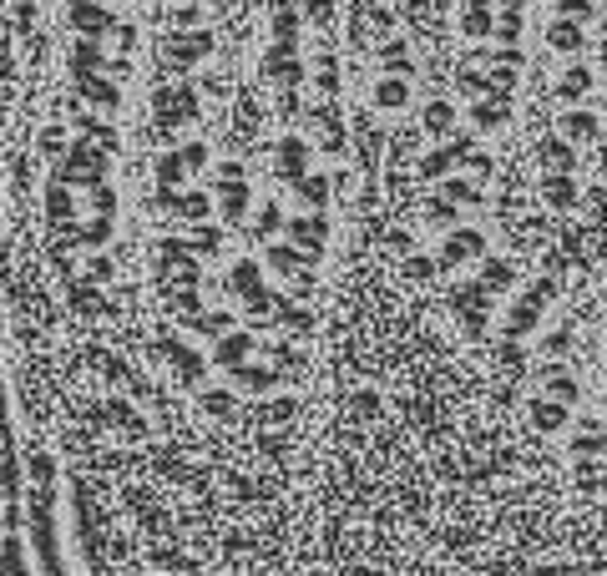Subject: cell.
Listing matches in <instances>:
<instances>
[{
    "mask_svg": "<svg viewBox=\"0 0 607 576\" xmlns=\"http://www.w3.org/2000/svg\"><path fill=\"white\" fill-rule=\"evenodd\" d=\"M587 92H592V66H572V71L557 81V96H562V101H582Z\"/></svg>",
    "mask_w": 607,
    "mask_h": 576,
    "instance_id": "obj_26",
    "label": "cell"
},
{
    "mask_svg": "<svg viewBox=\"0 0 607 576\" xmlns=\"http://www.w3.org/2000/svg\"><path fill=\"white\" fill-rule=\"evenodd\" d=\"M471 126L476 132H496V126H506V92H486L471 101Z\"/></svg>",
    "mask_w": 607,
    "mask_h": 576,
    "instance_id": "obj_7",
    "label": "cell"
},
{
    "mask_svg": "<svg viewBox=\"0 0 607 576\" xmlns=\"http://www.w3.org/2000/svg\"><path fill=\"white\" fill-rule=\"evenodd\" d=\"M86 273H92V279H111V264H107V258H92V264H86Z\"/></svg>",
    "mask_w": 607,
    "mask_h": 576,
    "instance_id": "obj_52",
    "label": "cell"
},
{
    "mask_svg": "<svg viewBox=\"0 0 607 576\" xmlns=\"http://www.w3.org/2000/svg\"><path fill=\"white\" fill-rule=\"evenodd\" d=\"M107 238H111V213H96L86 223V243H107Z\"/></svg>",
    "mask_w": 607,
    "mask_h": 576,
    "instance_id": "obj_42",
    "label": "cell"
},
{
    "mask_svg": "<svg viewBox=\"0 0 607 576\" xmlns=\"http://www.w3.org/2000/svg\"><path fill=\"white\" fill-rule=\"evenodd\" d=\"M289 238H294L299 248L319 253V248H324V238H329V223H324V213L314 207L309 218H294V223H289Z\"/></svg>",
    "mask_w": 607,
    "mask_h": 576,
    "instance_id": "obj_10",
    "label": "cell"
},
{
    "mask_svg": "<svg viewBox=\"0 0 607 576\" xmlns=\"http://www.w3.org/2000/svg\"><path fill=\"white\" fill-rule=\"evenodd\" d=\"M299 11H289V5H279V16H274V36H279V41H294L299 36Z\"/></svg>",
    "mask_w": 607,
    "mask_h": 576,
    "instance_id": "obj_36",
    "label": "cell"
},
{
    "mask_svg": "<svg viewBox=\"0 0 607 576\" xmlns=\"http://www.w3.org/2000/svg\"><path fill=\"white\" fill-rule=\"evenodd\" d=\"M81 96L92 101V107H102V111H117V81H102V77H81Z\"/></svg>",
    "mask_w": 607,
    "mask_h": 576,
    "instance_id": "obj_25",
    "label": "cell"
},
{
    "mask_svg": "<svg viewBox=\"0 0 607 576\" xmlns=\"http://www.w3.org/2000/svg\"><path fill=\"white\" fill-rule=\"evenodd\" d=\"M421 122H425V137H446V132L455 126V107L446 101V96H431L425 111H421Z\"/></svg>",
    "mask_w": 607,
    "mask_h": 576,
    "instance_id": "obj_17",
    "label": "cell"
},
{
    "mask_svg": "<svg viewBox=\"0 0 607 576\" xmlns=\"http://www.w3.org/2000/svg\"><path fill=\"white\" fill-rule=\"evenodd\" d=\"M374 107H380V111H405V107H410V81H405L400 71L380 77V86H374Z\"/></svg>",
    "mask_w": 607,
    "mask_h": 576,
    "instance_id": "obj_12",
    "label": "cell"
},
{
    "mask_svg": "<svg viewBox=\"0 0 607 576\" xmlns=\"http://www.w3.org/2000/svg\"><path fill=\"white\" fill-rule=\"evenodd\" d=\"M542 203L557 207V213L577 203V177H572V172H546V177H542Z\"/></svg>",
    "mask_w": 607,
    "mask_h": 576,
    "instance_id": "obj_11",
    "label": "cell"
},
{
    "mask_svg": "<svg viewBox=\"0 0 607 576\" xmlns=\"http://www.w3.org/2000/svg\"><path fill=\"white\" fill-rule=\"evenodd\" d=\"M218 207H223V218L234 223L249 213V183L243 177H234V183H218Z\"/></svg>",
    "mask_w": 607,
    "mask_h": 576,
    "instance_id": "obj_20",
    "label": "cell"
},
{
    "mask_svg": "<svg viewBox=\"0 0 607 576\" xmlns=\"http://www.w3.org/2000/svg\"><path fill=\"white\" fill-rule=\"evenodd\" d=\"M264 264L279 273V279H294L299 268H304V248L299 243H274V248L264 253Z\"/></svg>",
    "mask_w": 607,
    "mask_h": 576,
    "instance_id": "obj_19",
    "label": "cell"
},
{
    "mask_svg": "<svg viewBox=\"0 0 607 576\" xmlns=\"http://www.w3.org/2000/svg\"><path fill=\"white\" fill-rule=\"evenodd\" d=\"M234 177H243V162H223V167H218V183H234Z\"/></svg>",
    "mask_w": 607,
    "mask_h": 576,
    "instance_id": "obj_51",
    "label": "cell"
},
{
    "mask_svg": "<svg viewBox=\"0 0 607 576\" xmlns=\"http://www.w3.org/2000/svg\"><path fill=\"white\" fill-rule=\"evenodd\" d=\"M562 137H572V142L597 137V117H592V111H567V117H562Z\"/></svg>",
    "mask_w": 607,
    "mask_h": 576,
    "instance_id": "obj_31",
    "label": "cell"
},
{
    "mask_svg": "<svg viewBox=\"0 0 607 576\" xmlns=\"http://www.w3.org/2000/svg\"><path fill=\"white\" fill-rule=\"evenodd\" d=\"M218 243H223V238H218V228H202L193 248H198V253H213V248H218Z\"/></svg>",
    "mask_w": 607,
    "mask_h": 576,
    "instance_id": "obj_50",
    "label": "cell"
},
{
    "mask_svg": "<svg viewBox=\"0 0 607 576\" xmlns=\"http://www.w3.org/2000/svg\"><path fill=\"white\" fill-rule=\"evenodd\" d=\"M496 36L516 46V41H521V11H506V16L496 20Z\"/></svg>",
    "mask_w": 607,
    "mask_h": 576,
    "instance_id": "obj_40",
    "label": "cell"
},
{
    "mask_svg": "<svg viewBox=\"0 0 607 576\" xmlns=\"http://www.w3.org/2000/svg\"><path fill=\"white\" fill-rule=\"evenodd\" d=\"M294 192H299V203H309V207H324L329 203V177H294Z\"/></svg>",
    "mask_w": 607,
    "mask_h": 576,
    "instance_id": "obj_29",
    "label": "cell"
},
{
    "mask_svg": "<svg viewBox=\"0 0 607 576\" xmlns=\"http://www.w3.org/2000/svg\"><path fill=\"white\" fill-rule=\"evenodd\" d=\"M234 288H243V294L258 288V264H253V258H243V264L234 268Z\"/></svg>",
    "mask_w": 607,
    "mask_h": 576,
    "instance_id": "obj_38",
    "label": "cell"
},
{
    "mask_svg": "<svg viewBox=\"0 0 607 576\" xmlns=\"http://www.w3.org/2000/svg\"><path fill=\"white\" fill-rule=\"evenodd\" d=\"M31 475H36V485H51V481H56V466H51V455H31Z\"/></svg>",
    "mask_w": 607,
    "mask_h": 576,
    "instance_id": "obj_43",
    "label": "cell"
},
{
    "mask_svg": "<svg viewBox=\"0 0 607 576\" xmlns=\"http://www.w3.org/2000/svg\"><path fill=\"white\" fill-rule=\"evenodd\" d=\"M491 288H486V283H471V288H455V313H461V319H466V329L471 334H481L486 329V309H491Z\"/></svg>",
    "mask_w": 607,
    "mask_h": 576,
    "instance_id": "obj_5",
    "label": "cell"
},
{
    "mask_svg": "<svg viewBox=\"0 0 607 576\" xmlns=\"http://www.w3.org/2000/svg\"><path fill=\"white\" fill-rule=\"evenodd\" d=\"M279 167H283V177L294 183V177H304V167H309V142L304 137H283L279 142Z\"/></svg>",
    "mask_w": 607,
    "mask_h": 576,
    "instance_id": "obj_18",
    "label": "cell"
},
{
    "mask_svg": "<svg viewBox=\"0 0 607 576\" xmlns=\"http://www.w3.org/2000/svg\"><path fill=\"white\" fill-rule=\"evenodd\" d=\"M380 56H385V66H390V71H400V77H410V46H405V41H385V46H380Z\"/></svg>",
    "mask_w": 607,
    "mask_h": 576,
    "instance_id": "obj_32",
    "label": "cell"
},
{
    "mask_svg": "<svg viewBox=\"0 0 607 576\" xmlns=\"http://www.w3.org/2000/svg\"><path fill=\"white\" fill-rule=\"evenodd\" d=\"M253 354V334H223L218 344H213V359H218L223 369H238V364H249Z\"/></svg>",
    "mask_w": 607,
    "mask_h": 576,
    "instance_id": "obj_14",
    "label": "cell"
},
{
    "mask_svg": "<svg viewBox=\"0 0 607 576\" xmlns=\"http://www.w3.org/2000/svg\"><path fill=\"white\" fill-rule=\"evenodd\" d=\"M461 167H471V172H476V177H486V172H491V157H486V152H476V147H471V152H466V162H461Z\"/></svg>",
    "mask_w": 607,
    "mask_h": 576,
    "instance_id": "obj_49",
    "label": "cell"
},
{
    "mask_svg": "<svg viewBox=\"0 0 607 576\" xmlns=\"http://www.w3.org/2000/svg\"><path fill=\"white\" fill-rule=\"evenodd\" d=\"M172 213H177L183 223H208L213 198H208V192H183V198H172Z\"/></svg>",
    "mask_w": 607,
    "mask_h": 576,
    "instance_id": "obj_24",
    "label": "cell"
},
{
    "mask_svg": "<svg viewBox=\"0 0 607 576\" xmlns=\"http://www.w3.org/2000/svg\"><path fill=\"white\" fill-rule=\"evenodd\" d=\"M537 162L542 172H572V137H546L537 147Z\"/></svg>",
    "mask_w": 607,
    "mask_h": 576,
    "instance_id": "obj_15",
    "label": "cell"
},
{
    "mask_svg": "<svg viewBox=\"0 0 607 576\" xmlns=\"http://www.w3.org/2000/svg\"><path fill=\"white\" fill-rule=\"evenodd\" d=\"M557 16H572V20H587V16H592V0H557Z\"/></svg>",
    "mask_w": 607,
    "mask_h": 576,
    "instance_id": "obj_45",
    "label": "cell"
},
{
    "mask_svg": "<svg viewBox=\"0 0 607 576\" xmlns=\"http://www.w3.org/2000/svg\"><path fill=\"white\" fill-rule=\"evenodd\" d=\"M41 152L46 157L66 152V126H46V132H41Z\"/></svg>",
    "mask_w": 607,
    "mask_h": 576,
    "instance_id": "obj_41",
    "label": "cell"
},
{
    "mask_svg": "<svg viewBox=\"0 0 607 576\" xmlns=\"http://www.w3.org/2000/svg\"><path fill=\"white\" fill-rule=\"evenodd\" d=\"M183 162H187V172H198L202 162H208V147H202V142H187V147H183Z\"/></svg>",
    "mask_w": 607,
    "mask_h": 576,
    "instance_id": "obj_47",
    "label": "cell"
},
{
    "mask_svg": "<svg viewBox=\"0 0 607 576\" xmlns=\"http://www.w3.org/2000/svg\"><path fill=\"white\" fill-rule=\"evenodd\" d=\"M527 415H531V430L557 435L562 425H567V400H557V394H542V400H531V405H527Z\"/></svg>",
    "mask_w": 607,
    "mask_h": 576,
    "instance_id": "obj_6",
    "label": "cell"
},
{
    "mask_svg": "<svg viewBox=\"0 0 607 576\" xmlns=\"http://www.w3.org/2000/svg\"><path fill=\"white\" fill-rule=\"evenodd\" d=\"M162 111H168V117H193V111H198V101H193V92H162Z\"/></svg>",
    "mask_w": 607,
    "mask_h": 576,
    "instance_id": "obj_33",
    "label": "cell"
},
{
    "mask_svg": "<svg viewBox=\"0 0 607 576\" xmlns=\"http://www.w3.org/2000/svg\"><path fill=\"white\" fill-rule=\"evenodd\" d=\"M279 374L274 369H258V364H238V390L243 394H274Z\"/></svg>",
    "mask_w": 607,
    "mask_h": 576,
    "instance_id": "obj_23",
    "label": "cell"
},
{
    "mask_svg": "<svg viewBox=\"0 0 607 576\" xmlns=\"http://www.w3.org/2000/svg\"><path fill=\"white\" fill-rule=\"evenodd\" d=\"M283 324L294 329V334H309V329H314V319H309L304 309H289V304H283Z\"/></svg>",
    "mask_w": 607,
    "mask_h": 576,
    "instance_id": "obj_46",
    "label": "cell"
},
{
    "mask_svg": "<svg viewBox=\"0 0 607 576\" xmlns=\"http://www.w3.org/2000/svg\"><path fill=\"white\" fill-rule=\"evenodd\" d=\"M471 147H476L471 137H455L451 147H440V152L431 157V162H425V177H440V172H451L455 162H466V152H471Z\"/></svg>",
    "mask_w": 607,
    "mask_h": 576,
    "instance_id": "obj_21",
    "label": "cell"
},
{
    "mask_svg": "<svg viewBox=\"0 0 607 576\" xmlns=\"http://www.w3.org/2000/svg\"><path fill=\"white\" fill-rule=\"evenodd\" d=\"M587 20H572V16H557L546 20V46L562 51V56H577V51H587V31H582Z\"/></svg>",
    "mask_w": 607,
    "mask_h": 576,
    "instance_id": "obj_4",
    "label": "cell"
},
{
    "mask_svg": "<svg viewBox=\"0 0 607 576\" xmlns=\"http://www.w3.org/2000/svg\"><path fill=\"white\" fill-rule=\"evenodd\" d=\"M425 223L451 228V223H455V203H451V198H431V203H425Z\"/></svg>",
    "mask_w": 607,
    "mask_h": 576,
    "instance_id": "obj_35",
    "label": "cell"
},
{
    "mask_svg": "<svg viewBox=\"0 0 607 576\" xmlns=\"http://www.w3.org/2000/svg\"><path fill=\"white\" fill-rule=\"evenodd\" d=\"M481 283L491 294H506L516 283V264H506V258H481Z\"/></svg>",
    "mask_w": 607,
    "mask_h": 576,
    "instance_id": "obj_22",
    "label": "cell"
},
{
    "mask_svg": "<svg viewBox=\"0 0 607 576\" xmlns=\"http://www.w3.org/2000/svg\"><path fill=\"white\" fill-rule=\"evenodd\" d=\"M71 26H77L81 36H111L117 16H111V11H102L96 0H77V5H71Z\"/></svg>",
    "mask_w": 607,
    "mask_h": 576,
    "instance_id": "obj_8",
    "label": "cell"
},
{
    "mask_svg": "<svg viewBox=\"0 0 607 576\" xmlns=\"http://www.w3.org/2000/svg\"><path fill=\"white\" fill-rule=\"evenodd\" d=\"M603 298H607V288H603Z\"/></svg>",
    "mask_w": 607,
    "mask_h": 576,
    "instance_id": "obj_54",
    "label": "cell"
},
{
    "mask_svg": "<svg viewBox=\"0 0 607 576\" xmlns=\"http://www.w3.org/2000/svg\"><path fill=\"white\" fill-rule=\"evenodd\" d=\"M264 77L274 81V86H283V92H299V86H304V61L294 56V41H279V46L268 51Z\"/></svg>",
    "mask_w": 607,
    "mask_h": 576,
    "instance_id": "obj_1",
    "label": "cell"
},
{
    "mask_svg": "<svg viewBox=\"0 0 607 576\" xmlns=\"http://www.w3.org/2000/svg\"><path fill=\"white\" fill-rule=\"evenodd\" d=\"M102 61H107V46H102V36H81L77 51H71V71H77V77H92Z\"/></svg>",
    "mask_w": 607,
    "mask_h": 576,
    "instance_id": "obj_16",
    "label": "cell"
},
{
    "mask_svg": "<svg viewBox=\"0 0 607 576\" xmlns=\"http://www.w3.org/2000/svg\"><path fill=\"white\" fill-rule=\"evenodd\" d=\"M213 51V36L198 31V36H183V41H172L168 46V66H177V71H187V66H198L202 56Z\"/></svg>",
    "mask_w": 607,
    "mask_h": 576,
    "instance_id": "obj_9",
    "label": "cell"
},
{
    "mask_svg": "<svg viewBox=\"0 0 607 576\" xmlns=\"http://www.w3.org/2000/svg\"><path fill=\"white\" fill-rule=\"evenodd\" d=\"M486 258V238L481 228H451L446 243H440V264L455 268V264H481Z\"/></svg>",
    "mask_w": 607,
    "mask_h": 576,
    "instance_id": "obj_2",
    "label": "cell"
},
{
    "mask_svg": "<svg viewBox=\"0 0 607 576\" xmlns=\"http://www.w3.org/2000/svg\"><path fill=\"white\" fill-rule=\"evenodd\" d=\"M546 394H557V400L572 405V400H577V379L567 369H552V374H546Z\"/></svg>",
    "mask_w": 607,
    "mask_h": 576,
    "instance_id": "obj_34",
    "label": "cell"
},
{
    "mask_svg": "<svg viewBox=\"0 0 607 576\" xmlns=\"http://www.w3.org/2000/svg\"><path fill=\"white\" fill-rule=\"evenodd\" d=\"M304 20L309 26H329L334 20V0H304Z\"/></svg>",
    "mask_w": 607,
    "mask_h": 576,
    "instance_id": "obj_37",
    "label": "cell"
},
{
    "mask_svg": "<svg viewBox=\"0 0 607 576\" xmlns=\"http://www.w3.org/2000/svg\"><path fill=\"white\" fill-rule=\"evenodd\" d=\"M279 228H283V213H279V207H264V213H258V223H253V233H258V238H274Z\"/></svg>",
    "mask_w": 607,
    "mask_h": 576,
    "instance_id": "obj_39",
    "label": "cell"
},
{
    "mask_svg": "<svg viewBox=\"0 0 607 576\" xmlns=\"http://www.w3.org/2000/svg\"><path fill=\"white\" fill-rule=\"evenodd\" d=\"M440 192H446L455 207H481V187L466 183V177H446V183H440Z\"/></svg>",
    "mask_w": 607,
    "mask_h": 576,
    "instance_id": "obj_28",
    "label": "cell"
},
{
    "mask_svg": "<svg viewBox=\"0 0 607 576\" xmlns=\"http://www.w3.org/2000/svg\"><path fill=\"white\" fill-rule=\"evenodd\" d=\"M157 183H162V192H172V187H183V183H187V162H183V152L157 157Z\"/></svg>",
    "mask_w": 607,
    "mask_h": 576,
    "instance_id": "obj_27",
    "label": "cell"
},
{
    "mask_svg": "<svg viewBox=\"0 0 607 576\" xmlns=\"http://www.w3.org/2000/svg\"><path fill=\"white\" fill-rule=\"evenodd\" d=\"M461 31L471 41H486V36H496V16H491V0H471L466 11H461Z\"/></svg>",
    "mask_w": 607,
    "mask_h": 576,
    "instance_id": "obj_13",
    "label": "cell"
},
{
    "mask_svg": "<svg viewBox=\"0 0 607 576\" xmlns=\"http://www.w3.org/2000/svg\"><path fill=\"white\" fill-rule=\"evenodd\" d=\"M202 410H208V415H228V410H234V394H223V390L202 394Z\"/></svg>",
    "mask_w": 607,
    "mask_h": 576,
    "instance_id": "obj_44",
    "label": "cell"
},
{
    "mask_svg": "<svg viewBox=\"0 0 607 576\" xmlns=\"http://www.w3.org/2000/svg\"><path fill=\"white\" fill-rule=\"evenodd\" d=\"M92 203H96V213H117V192H111V187H102V183H96Z\"/></svg>",
    "mask_w": 607,
    "mask_h": 576,
    "instance_id": "obj_48",
    "label": "cell"
},
{
    "mask_svg": "<svg viewBox=\"0 0 607 576\" xmlns=\"http://www.w3.org/2000/svg\"><path fill=\"white\" fill-rule=\"evenodd\" d=\"M71 213H77L71 192H66L62 183H51V187H46V218H51V223H71Z\"/></svg>",
    "mask_w": 607,
    "mask_h": 576,
    "instance_id": "obj_30",
    "label": "cell"
},
{
    "mask_svg": "<svg viewBox=\"0 0 607 576\" xmlns=\"http://www.w3.org/2000/svg\"><path fill=\"white\" fill-rule=\"evenodd\" d=\"M546 298H552V283H537L521 304H512V313H506V334H512V339H521V334H531V329H537V319H542V309H546Z\"/></svg>",
    "mask_w": 607,
    "mask_h": 576,
    "instance_id": "obj_3",
    "label": "cell"
},
{
    "mask_svg": "<svg viewBox=\"0 0 607 576\" xmlns=\"http://www.w3.org/2000/svg\"><path fill=\"white\" fill-rule=\"evenodd\" d=\"M491 5H501V11H521L527 0H491Z\"/></svg>",
    "mask_w": 607,
    "mask_h": 576,
    "instance_id": "obj_53",
    "label": "cell"
}]
</instances>
